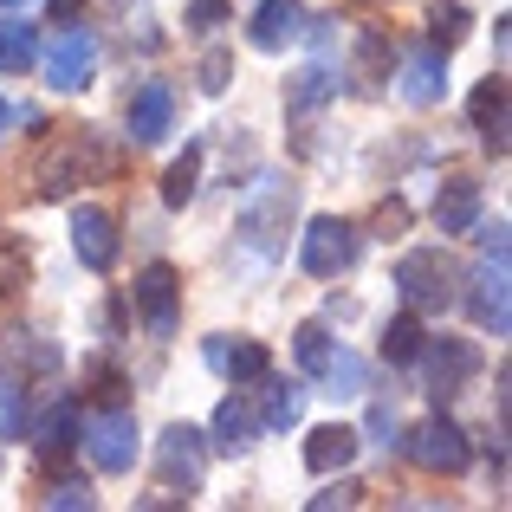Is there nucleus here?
Here are the masks:
<instances>
[{
    "label": "nucleus",
    "instance_id": "nucleus-24",
    "mask_svg": "<svg viewBox=\"0 0 512 512\" xmlns=\"http://www.w3.org/2000/svg\"><path fill=\"white\" fill-rule=\"evenodd\" d=\"M266 383V376H260ZM260 428L266 435H279V428H299V415H305V389L299 383H266V396H260Z\"/></svg>",
    "mask_w": 512,
    "mask_h": 512
},
{
    "label": "nucleus",
    "instance_id": "nucleus-9",
    "mask_svg": "<svg viewBox=\"0 0 512 512\" xmlns=\"http://www.w3.org/2000/svg\"><path fill=\"white\" fill-rule=\"evenodd\" d=\"M137 318L150 338H175V325H182V273H175L169 260H150L137 273Z\"/></svg>",
    "mask_w": 512,
    "mask_h": 512
},
{
    "label": "nucleus",
    "instance_id": "nucleus-40",
    "mask_svg": "<svg viewBox=\"0 0 512 512\" xmlns=\"http://www.w3.org/2000/svg\"><path fill=\"white\" fill-rule=\"evenodd\" d=\"M52 13H59V20H72V13H78V0H52Z\"/></svg>",
    "mask_w": 512,
    "mask_h": 512
},
{
    "label": "nucleus",
    "instance_id": "nucleus-14",
    "mask_svg": "<svg viewBox=\"0 0 512 512\" xmlns=\"http://www.w3.org/2000/svg\"><path fill=\"white\" fill-rule=\"evenodd\" d=\"M169 124H175V91L163 85V78L137 85V98H130V111H124L130 143H163V137H169Z\"/></svg>",
    "mask_w": 512,
    "mask_h": 512
},
{
    "label": "nucleus",
    "instance_id": "nucleus-32",
    "mask_svg": "<svg viewBox=\"0 0 512 512\" xmlns=\"http://www.w3.org/2000/svg\"><path fill=\"white\" fill-rule=\"evenodd\" d=\"M26 389L13 383V376H0V441H13V435H26Z\"/></svg>",
    "mask_w": 512,
    "mask_h": 512
},
{
    "label": "nucleus",
    "instance_id": "nucleus-2",
    "mask_svg": "<svg viewBox=\"0 0 512 512\" xmlns=\"http://www.w3.org/2000/svg\"><path fill=\"white\" fill-rule=\"evenodd\" d=\"M480 253H487V260L474 266V279H461V286H467V312H474L480 331L506 338V331H512V299H506V221H493L487 234H480Z\"/></svg>",
    "mask_w": 512,
    "mask_h": 512
},
{
    "label": "nucleus",
    "instance_id": "nucleus-6",
    "mask_svg": "<svg viewBox=\"0 0 512 512\" xmlns=\"http://www.w3.org/2000/svg\"><path fill=\"white\" fill-rule=\"evenodd\" d=\"M78 435H85V454L98 474H130V461H137V415L130 409H98L78 422Z\"/></svg>",
    "mask_w": 512,
    "mask_h": 512
},
{
    "label": "nucleus",
    "instance_id": "nucleus-36",
    "mask_svg": "<svg viewBox=\"0 0 512 512\" xmlns=\"http://www.w3.org/2000/svg\"><path fill=\"white\" fill-rule=\"evenodd\" d=\"M402 227H409V201H402V195H389L383 208H376V234H383V240H396Z\"/></svg>",
    "mask_w": 512,
    "mask_h": 512
},
{
    "label": "nucleus",
    "instance_id": "nucleus-11",
    "mask_svg": "<svg viewBox=\"0 0 512 512\" xmlns=\"http://www.w3.org/2000/svg\"><path fill=\"white\" fill-rule=\"evenodd\" d=\"M91 78H98V33L65 26V33L46 46V85L52 91H85Z\"/></svg>",
    "mask_w": 512,
    "mask_h": 512
},
{
    "label": "nucleus",
    "instance_id": "nucleus-23",
    "mask_svg": "<svg viewBox=\"0 0 512 512\" xmlns=\"http://www.w3.org/2000/svg\"><path fill=\"white\" fill-rule=\"evenodd\" d=\"M318 383H325V396H363V389H370V363H363L357 350L331 344V357L318 363Z\"/></svg>",
    "mask_w": 512,
    "mask_h": 512
},
{
    "label": "nucleus",
    "instance_id": "nucleus-21",
    "mask_svg": "<svg viewBox=\"0 0 512 512\" xmlns=\"http://www.w3.org/2000/svg\"><path fill=\"white\" fill-rule=\"evenodd\" d=\"M389 65H396L389 33H383V26H357V52H350V78H357V91H383Z\"/></svg>",
    "mask_w": 512,
    "mask_h": 512
},
{
    "label": "nucleus",
    "instance_id": "nucleus-27",
    "mask_svg": "<svg viewBox=\"0 0 512 512\" xmlns=\"http://www.w3.org/2000/svg\"><path fill=\"white\" fill-rule=\"evenodd\" d=\"M33 59H39V26L0 20V72H26Z\"/></svg>",
    "mask_w": 512,
    "mask_h": 512
},
{
    "label": "nucleus",
    "instance_id": "nucleus-15",
    "mask_svg": "<svg viewBox=\"0 0 512 512\" xmlns=\"http://www.w3.org/2000/svg\"><path fill=\"white\" fill-rule=\"evenodd\" d=\"M247 39L260 52L299 46V39H305V7H299V0H260V7H253V20H247Z\"/></svg>",
    "mask_w": 512,
    "mask_h": 512
},
{
    "label": "nucleus",
    "instance_id": "nucleus-20",
    "mask_svg": "<svg viewBox=\"0 0 512 512\" xmlns=\"http://www.w3.org/2000/svg\"><path fill=\"white\" fill-rule=\"evenodd\" d=\"M357 448H363L357 428L325 422V428H312V435H305V467H312V474H338V467L357 461Z\"/></svg>",
    "mask_w": 512,
    "mask_h": 512
},
{
    "label": "nucleus",
    "instance_id": "nucleus-26",
    "mask_svg": "<svg viewBox=\"0 0 512 512\" xmlns=\"http://www.w3.org/2000/svg\"><path fill=\"white\" fill-rule=\"evenodd\" d=\"M422 338H428V331H422V318H415L409 305H402V312L383 325V363H415V350H422Z\"/></svg>",
    "mask_w": 512,
    "mask_h": 512
},
{
    "label": "nucleus",
    "instance_id": "nucleus-33",
    "mask_svg": "<svg viewBox=\"0 0 512 512\" xmlns=\"http://www.w3.org/2000/svg\"><path fill=\"white\" fill-rule=\"evenodd\" d=\"M331 344H338V338H331L325 325H299V338H292V350H299V370L318 376V363L331 357Z\"/></svg>",
    "mask_w": 512,
    "mask_h": 512
},
{
    "label": "nucleus",
    "instance_id": "nucleus-34",
    "mask_svg": "<svg viewBox=\"0 0 512 512\" xmlns=\"http://www.w3.org/2000/svg\"><path fill=\"white\" fill-rule=\"evenodd\" d=\"M46 506L52 512H91V506H98V493H91V480H52V493H46Z\"/></svg>",
    "mask_w": 512,
    "mask_h": 512
},
{
    "label": "nucleus",
    "instance_id": "nucleus-38",
    "mask_svg": "<svg viewBox=\"0 0 512 512\" xmlns=\"http://www.w3.org/2000/svg\"><path fill=\"white\" fill-rule=\"evenodd\" d=\"M357 500H363V487H357V480H338V487L312 493V500H305V506H312V512H331V506H357Z\"/></svg>",
    "mask_w": 512,
    "mask_h": 512
},
{
    "label": "nucleus",
    "instance_id": "nucleus-39",
    "mask_svg": "<svg viewBox=\"0 0 512 512\" xmlns=\"http://www.w3.org/2000/svg\"><path fill=\"white\" fill-rule=\"evenodd\" d=\"M370 435H376V441H383V448H389V441L402 435V422H396V415H389V409H370Z\"/></svg>",
    "mask_w": 512,
    "mask_h": 512
},
{
    "label": "nucleus",
    "instance_id": "nucleus-13",
    "mask_svg": "<svg viewBox=\"0 0 512 512\" xmlns=\"http://www.w3.org/2000/svg\"><path fill=\"white\" fill-rule=\"evenodd\" d=\"M402 98H409L415 111H428V104L448 98V52L422 39V46H415L409 59H402Z\"/></svg>",
    "mask_w": 512,
    "mask_h": 512
},
{
    "label": "nucleus",
    "instance_id": "nucleus-31",
    "mask_svg": "<svg viewBox=\"0 0 512 512\" xmlns=\"http://www.w3.org/2000/svg\"><path fill=\"white\" fill-rule=\"evenodd\" d=\"M461 33H467V7H461V0H435V20H428V46L454 52V46H461Z\"/></svg>",
    "mask_w": 512,
    "mask_h": 512
},
{
    "label": "nucleus",
    "instance_id": "nucleus-28",
    "mask_svg": "<svg viewBox=\"0 0 512 512\" xmlns=\"http://www.w3.org/2000/svg\"><path fill=\"white\" fill-rule=\"evenodd\" d=\"M331 91H338V78H331L325 65H305V72H299V78H292V85H286V104H292V117L318 111V104H325Z\"/></svg>",
    "mask_w": 512,
    "mask_h": 512
},
{
    "label": "nucleus",
    "instance_id": "nucleus-35",
    "mask_svg": "<svg viewBox=\"0 0 512 512\" xmlns=\"http://www.w3.org/2000/svg\"><path fill=\"white\" fill-rule=\"evenodd\" d=\"M227 78H234V59H227V52H208V59H201V91H208V98H221Z\"/></svg>",
    "mask_w": 512,
    "mask_h": 512
},
{
    "label": "nucleus",
    "instance_id": "nucleus-5",
    "mask_svg": "<svg viewBox=\"0 0 512 512\" xmlns=\"http://www.w3.org/2000/svg\"><path fill=\"white\" fill-rule=\"evenodd\" d=\"M415 363H422V383L435 402H454L467 383L480 376V344L474 338H422V350H415Z\"/></svg>",
    "mask_w": 512,
    "mask_h": 512
},
{
    "label": "nucleus",
    "instance_id": "nucleus-4",
    "mask_svg": "<svg viewBox=\"0 0 512 512\" xmlns=\"http://www.w3.org/2000/svg\"><path fill=\"white\" fill-rule=\"evenodd\" d=\"M357 253H363V234L344 221V214H312L305 221V234H299V266L312 279H338L357 266Z\"/></svg>",
    "mask_w": 512,
    "mask_h": 512
},
{
    "label": "nucleus",
    "instance_id": "nucleus-1",
    "mask_svg": "<svg viewBox=\"0 0 512 512\" xmlns=\"http://www.w3.org/2000/svg\"><path fill=\"white\" fill-rule=\"evenodd\" d=\"M396 292H402V305H409L415 318H435V312H448V305L461 299V266H454L441 247H415V253L396 260Z\"/></svg>",
    "mask_w": 512,
    "mask_h": 512
},
{
    "label": "nucleus",
    "instance_id": "nucleus-42",
    "mask_svg": "<svg viewBox=\"0 0 512 512\" xmlns=\"http://www.w3.org/2000/svg\"><path fill=\"white\" fill-rule=\"evenodd\" d=\"M0 7H20V0H0Z\"/></svg>",
    "mask_w": 512,
    "mask_h": 512
},
{
    "label": "nucleus",
    "instance_id": "nucleus-3",
    "mask_svg": "<svg viewBox=\"0 0 512 512\" xmlns=\"http://www.w3.org/2000/svg\"><path fill=\"white\" fill-rule=\"evenodd\" d=\"M292 201H299V188H292V182L260 175L253 201L240 208V247L260 253V260H279V253H286V227H292Z\"/></svg>",
    "mask_w": 512,
    "mask_h": 512
},
{
    "label": "nucleus",
    "instance_id": "nucleus-17",
    "mask_svg": "<svg viewBox=\"0 0 512 512\" xmlns=\"http://www.w3.org/2000/svg\"><path fill=\"white\" fill-rule=\"evenodd\" d=\"M435 227L441 234H474L480 227V182L474 175H448L435 188Z\"/></svg>",
    "mask_w": 512,
    "mask_h": 512
},
{
    "label": "nucleus",
    "instance_id": "nucleus-8",
    "mask_svg": "<svg viewBox=\"0 0 512 512\" xmlns=\"http://www.w3.org/2000/svg\"><path fill=\"white\" fill-rule=\"evenodd\" d=\"M111 169V156L98 150V137L91 130H72V137H59L46 150V163H39V195H65V188H78L85 175H104Z\"/></svg>",
    "mask_w": 512,
    "mask_h": 512
},
{
    "label": "nucleus",
    "instance_id": "nucleus-16",
    "mask_svg": "<svg viewBox=\"0 0 512 512\" xmlns=\"http://www.w3.org/2000/svg\"><path fill=\"white\" fill-rule=\"evenodd\" d=\"M201 357H208V370L227 376V383H260V376L273 370L266 344H253V338H208V344H201Z\"/></svg>",
    "mask_w": 512,
    "mask_h": 512
},
{
    "label": "nucleus",
    "instance_id": "nucleus-25",
    "mask_svg": "<svg viewBox=\"0 0 512 512\" xmlns=\"http://www.w3.org/2000/svg\"><path fill=\"white\" fill-rule=\"evenodd\" d=\"M195 188H201V143H188V150L163 169V201H169V208H188Z\"/></svg>",
    "mask_w": 512,
    "mask_h": 512
},
{
    "label": "nucleus",
    "instance_id": "nucleus-29",
    "mask_svg": "<svg viewBox=\"0 0 512 512\" xmlns=\"http://www.w3.org/2000/svg\"><path fill=\"white\" fill-rule=\"evenodd\" d=\"M26 279H33V247L20 234H0V299H13Z\"/></svg>",
    "mask_w": 512,
    "mask_h": 512
},
{
    "label": "nucleus",
    "instance_id": "nucleus-7",
    "mask_svg": "<svg viewBox=\"0 0 512 512\" xmlns=\"http://www.w3.org/2000/svg\"><path fill=\"white\" fill-rule=\"evenodd\" d=\"M201 428L188 422H169L163 441H156V474H163V493L175 500H188V493H201V474H208V448H201Z\"/></svg>",
    "mask_w": 512,
    "mask_h": 512
},
{
    "label": "nucleus",
    "instance_id": "nucleus-19",
    "mask_svg": "<svg viewBox=\"0 0 512 512\" xmlns=\"http://www.w3.org/2000/svg\"><path fill=\"white\" fill-rule=\"evenodd\" d=\"M26 435H33V454H39V461H59V454L78 441V402L65 396V402H52L46 415H26Z\"/></svg>",
    "mask_w": 512,
    "mask_h": 512
},
{
    "label": "nucleus",
    "instance_id": "nucleus-18",
    "mask_svg": "<svg viewBox=\"0 0 512 512\" xmlns=\"http://www.w3.org/2000/svg\"><path fill=\"white\" fill-rule=\"evenodd\" d=\"M467 117H474V130H480V143H487L493 156H506V78L493 72V78H480L474 85V98H467Z\"/></svg>",
    "mask_w": 512,
    "mask_h": 512
},
{
    "label": "nucleus",
    "instance_id": "nucleus-30",
    "mask_svg": "<svg viewBox=\"0 0 512 512\" xmlns=\"http://www.w3.org/2000/svg\"><path fill=\"white\" fill-rule=\"evenodd\" d=\"M7 363H13V370H33V376H52V370H59V350H52V344H39L33 331H13Z\"/></svg>",
    "mask_w": 512,
    "mask_h": 512
},
{
    "label": "nucleus",
    "instance_id": "nucleus-12",
    "mask_svg": "<svg viewBox=\"0 0 512 512\" xmlns=\"http://www.w3.org/2000/svg\"><path fill=\"white\" fill-rule=\"evenodd\" d=\"M72 253L78 266H91V273H111L117 266V214L111 208H72Z\"/></svg>",
    "mask_w": 512,
    "mask_h": 512
},
{
    "label": "nucleus",
    "instance_id": "nucleus-41",
    "mask_svg": "<svg viewBox=\"0 0 512 512\" xmlns=\"http://www.w3.org/2000/svg\"><path fill=\"white\" fill-rule=\"evenodd\" d=\"M7 124H13V104H7V98H0V137H7Z\"/></svg>",
    "mask_w": 512,
    "mask_h": 512
},
{
    "label": "nucleus",
    "instance_id": "nucleus-10",
    "mask_svg": "<svg viewBox=\"0 0 512 512\" xmlns=\"http://www.w3.org/2000/svg\"><path fill=\"white\" fill-rule=\"evenodd\" d=\"M402 454H409L422 474H467V461H474V448H467V435L448 422V415H428L422 428H409V441H402Z\"/></svg>",
    "mask_w": 512,
    "mask_h": 512
},
{
    "label": "nucleus",
    "instance_id": "nucleus-37",
    "mask_svg": "<svg viewBox=\"0 0 512 512\" xmlns=\"http://www.w3.org/2000/svg\"><path fill=\"white\" fill-rule=\"evenodd\" d=\"M188 26H195V33H221L227 26V0H195V7H188Z\"/></svg>",
    "mask_w": 512,
    "mask_h": 512
},
{
    "label": "nucleus",
    "instance_id": "nucleus-22",
    "mask_svg": "<svg viewBox=\"0 0 512 512\" xmlns=\"http://www.w3.org/2000/svg\"><path fill=\"white\" fill-rule=\"evenodd\" d=\"M260 435H266V428H260V415H253L247 396H227L221 409H214V448H221V454H247Z\"/></svg>",
    "mask_w": 512,
    "mask_h": 512
}]
</instances>
